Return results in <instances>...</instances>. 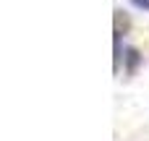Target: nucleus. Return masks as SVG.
I'll list each match as a JSON object with an SVG mask.
<instances>
[{
    "label": "nucleus",
    "mask_w": 149,
    "mask_h": 141,
    "mask_svg": "<svg viewBox=\"0 0 149 141\" xmlns=\"http://www.w3.org/2000/svg\"><path fill=\"white\" fill-rule=\"evenodd\" d=\"M136 8H141V10H149V0H131Z\"/></svg>",
    "instance_id": "obj_1"
}]
</instances>
